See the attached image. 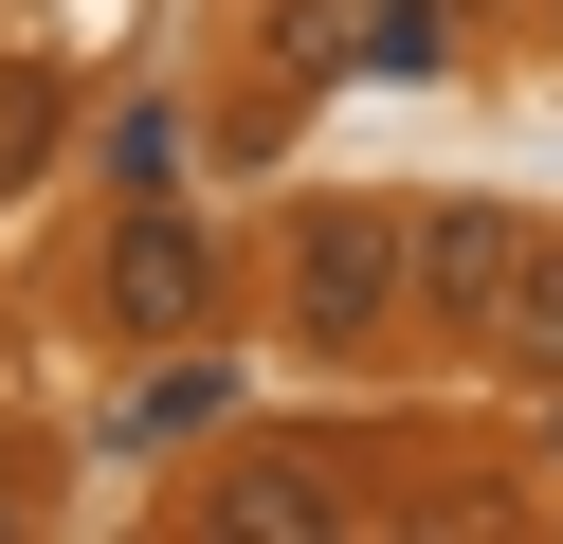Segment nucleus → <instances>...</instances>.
<instances>
[{
	"mask_svg": "<svg viewBox=\"0 0 563 544\" xmlns=\"http://www.w3.org/2000/svg\"><path fill=\"white\" fill-rule=\"evenodd\" d=\"M291 345H328V363L400 345V218L382 200H309L291 218Z\"/></svg>",
	"mask_w": 563,
	"mask_h": 544,
	"instance_id": "obj_1",
	"label": "nucleus"
},
{
	"mask_svg": "<svg viewBox=\"0 0 563 544\" xmlns=\"http://www.w3.org/2000/svg\"><path fill=\"white\" fill-rule=\"evenodd\" d=\"M527 236H545V218H509V200H437V218H400V309L454 326V345H490V309H509Z\"/></svg>",
	"mask_w": 563,
	"mask_h": 544,
	"instance_id": "obj_2",
	"label": "nucleus"
},
{
	"mask_svg": "<svg viewBox=\"0 0 563 544\" xmlns=\"http://www.w3.org/2000/svg\"><path fill=\"white\" fill-rule=\"evenodd\" d=\"M91 290H110V326H128V345H183V326L219 309V236H200L183 200H128V218H110V273H91Z\"/></svg>",
	"mask_w": 563,
	"mask_h": 544,
	"instance_id": "obj_3",
	"label": "nucleus"
},
{
	"mask_svg": "<svg viewBox=\"0 0 563 544\" xmlns=\"http://www.w3.org/2000/svg\"><path fill=\"white\" fill-rule=\"evenodd\" d=\"M200 526H219V544H273V526H291V544H328L345 508H328V471H291V454H255V471H236V490H200Z\"/></svg>",
	"mask_w": 563,
	"mask_h": 544,
	"instance_id": "obj_4",
	"label": "nucleus"
},
{
	"mask_svg": "<svg viewBox=\"0 0 563 544\" xmlns=\"http://www.w3.org/2000/svg\"><path fill=\"white\" fill-rule=\"evenodd\" d=\"M490 363H527V381H563V236H527L509 309H490Z\"/></svg>",
	"mask_w": 563,
	"mask_h": 544,
	"instance_id": "obj_5",
	"label": "nucleus"
},
{
	"mask_svg": "<svg viewBox=\"0 0 563 544\" xmlns=\"http://www.w3.org/2000/svg\"><path fill=\"white\" fill-rule=\"evenodd\" d=\"M110 181L128 200H183V127H164V109H110Z\"/></svg>",
	"mask_w": 563,
	"mask_h": 544,
	"instance_id": "obj_6",
	"label": "nucleus"
},
{
	"mask_svg": "<svg viewBox=\"0 0 563 544\" xmlns=\"http://www.w3.org/2000/svg\"><path fill=\"white\" fill-rule=\"evenodd\" d=\"M364 55L382 73H437L454 55V0H364Z\"/></svg>",
	"mask_w": 563,
	"mask_h": 544,
	"instance_id": "obj_7",
	"label": "nucleus"
},
{
	"mask_svg": "<svg viewBox=\"0 0 563 544\" xmlns=\"http://www.w3.org/2000/svg\"><path fill=\"white\" fill-rule=\"evenodd\" d=\"M37 145H55V73H0V181L37 164Z\"/></svg>",
	"mask_w": 563,
	"mask_h": 544,
	"instance_id": "obj_8",
	"label": "nucleus"
},
{
	"mask_svg": "<svg viewBox=\"0 0 563 544\" xmlns=\"http://www.w3.org/2000/svg\"><path fill=\"white\" fill-rule=\"evenodd\" d=\"M545 19H563V0H545Z\"/></svg>",
	"mask_w": 563,
	"mask_h": 544,
	"instance_id": "obj_9",
	"label": "nucleus"
}]
</instances>
